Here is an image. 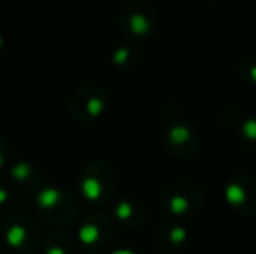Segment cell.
<instances>
[{
	"mask_svg": "<svg viewBox=\"0 0 256 254\" xmlns=\"http://www.w3.org/2000/svg\"><path fill=\"white\" fill-rule=\"evenodd\" d=\"M204 193L192 181H174L168 185L160 195L164 211L172 218L186 220L200 213L204 207Z\"/></svg>",
	"mask_w": 256,
	"mask_h": 254,
	"instance_id": "cell-1",
	"label": "cell"
},
{
	"mask_svg": "<svg viewBox=\"0 0 256 254\" xmlns=\"http://www.w3.org/2000/svg\"><path fill=\"white\" fill-rule=\"evenodd\" d=\"M228 207L234 213L246 218L256 216V176L250 173H237L226 180L223 188Z\"/></svg>",
	"mask_w": 256,
	"mask_h": 254,
	"instance_id": "cell-2",
	"label": "cell"
},
{
	"mask_svg": "<svg viewBox=\"0 0 256 254\" xmlns=\"http://www.w3.org/2000/svg\"><path fill=\"white\" fill-rule=\"evenodd\" d=\"M162 143L166 150L180 159H192L200 146V136L196 127L183 120H176L164 127Z\"/></svg>",
	"mask_w": 256,
	"mask_h": 254,
	"instance_id": "cell-3",
	"label": "cell"
},
{
	"mask_svg": "<svg viewBox=\"0 0 256 254\" xmlns=\"http://www.w3.org/2000/svg\"><path fill=\"white\" fill-rule=\"evenodd\" d=\"M126 30L132 38H148L155 31V14L145 3H134L124 14Z\"/></svg>",
	"mask_w": 256,
	"mask_h": 254,
	"instance_id": "cell-4",
	"label": "cell"
},
{
	"mask_svg": "<svg viewBox=\"0 0 256 254\" xmlns=\"http://www.w3.org/2000/svg\"><path fill=\"white\" fill-rule=\"evenodd\" d=\"M158 237L168 248L180 249L188 241V228L180 221H164L158 230Z\"/></svg>",
	"mask_w": 256,
	"mask_h": 254,
	"instance_id": "cell-5",
	"label": "cell"
},
{
	"mask_svg": "<svg viewBox=\"0 0 256 254\" xmlns=\"http://www.w3.org/2000/svg\"><path fill=\"white\" fill-rule=\"evenodd\" d=\"M237 138L248 148L256 150V115H248L237 124Z\"/></svg>",
	"mask_w": 256,
	"mask_h": 254,
	"instance_id": "cell-6",
	"label": "cell"
},
{
	"mask_svg": "<svg viewBox=\"0 0 256 254\" xmlns=\"http://www.w3.org/2000/svg\"><path fill=\"white\" fill-rule=\"evenodd\" d=\"M140 214H145L142 206H138L136 202L132 200H128V199H122L117 202L115 206V216H117L118 221H124V223H132L136 221V216Z\"/></svg>",
	"mask_w": 256,
	"mask_h": 254,
	"instance_id": "cell-7",
	"label": "cell"
},
{
	"mask_svg": "<svg viewBox=\"0 0 256 254\" xmlns=\"http://www.w3.org/2000/svg\"><path fill=\"white\" fill-rule=\"evenodd\" d=\"M239 77L250 85H256V54L246 56L239 64Z\"/></svg>",
	"mask_w": 256,
	"mask_h": 254,
	"instance_id": "cell-8",
	"label": "cell"
},
{
	"mask_svg": "<svg viewBox=\"0 0 256 254\" xmlns=\"http://www.w3.org/2000/svg\"><path fill=\"white\" fill-rule=\"evenodd\" d=\"M82 193L89 200H100L103 195V185L98 178H86L82 181Z\"/></svg>",
	"mask_w": 256,
	"mask_h": 254,
	"instance_id": "cell-9",
	"label": "cell"
},
{
	"mask_svg": "<svg viewBox=\"0 0 256 254\" xmlns=\"http://www.w3.org/2000/svg\"><path fill=\"white\" fill-rule=\"evenodd\" d=\"M61 199V192L56 190V188L49 187V188H44L37 197V204L42 207V209H52Z\"/></svg>",
	"mask_w": 256,
	"mask_h": 254,
	"instance_id": "cell-10",
	"label": "cell"
},
{
	"mask_svg": "<svg viewBox=\"0 0 256 254\" xmlns=\"http://www.w3.org/2000/svg\"><path fill=\"white\" fill-rule=\"evenodd\" d=\"M80 241L86 246H92L100 239V228L96 225H84L80 228Z\"/></svg>",
	"mask_w": 256,
	"mask_h": 254,
	"instance_id": "cell-11",
	"label": "cell"
},
{
	"mask_svg": "<svg viewBox=\"0 0 256 254\" xmlns=\"http://www.w3.org/2000/svg\"><path fill=\"white\" fill-rule=\"evenodd\" d=\"M24 237H26V232H24V228L20 227V225H14V227H10L9 232H7V242H9L12 248H20V246L23 244Z\"/></svg>",
	"mask_w": 256,
	"mask_h": 254,
	"instance_id": "cell-12",
	"label": "cell"
},
{
	"mask_svg": "<svg viewBox=\"0 0 256 254\" xmlns=\"http://www.w3.org/2000/svg\"><path fill=\"white\" fill-rule=\"evenodd\" d=\"M131 56H132L131 49L120 47V49H117V51L114 52V58H112V59H114V63L117 64V66H126L129 59H131Z\"/></svg>",
	"mask_w": 256,
	"mask_h": 254,
	"instance_id": "cell-13",
	"label": "cell"
},
{
	"mask_svg": "<svg viewBox=\"0 0 256 254\" xmlns=\"http://www.w3.org/2000/svg\"><path fill=\"white\" fill-rule=\"evenodd\" d=\"M12 174L16 176V180L23 181V180H26V178L30 176V167H28L26 164H18V166H14Z\"/></svg>",
	"mask_w": 256,
	"mask_h": 254,
	"instance_id": "cell-14",
	"label": "cell"
},
{
	"mask_svg": "<svg viewBox=\"0 0 256 254\" xmlns=\"http://www.w3.org/2000/svg\"><path fill=\"white\" fill-rule=\"evenodd\" d=\"M7 200V192L4 188H0V204H4Z\"/></svg>",
	"mask_w": 256,
	"mask_h": 254,
	"instance_id": "cell-15",
	"label": "cell"
},
{
	"mask_svg": "<svg viewBox=\"0 0 256 254\" xmlns=\"http://www.w3.org/2000/svg\"><path fill=\"white\" fill-rule=\"evenodd\" d=\"M48 254H63V249H60V248H54V249H51Z\"/></svg>",
	"mask_w": 256,
	"mask_h": 254,
	"instance_id": "cell-16",
	"label": "cell"
},
{
	"mask_svg": "<svg viewBox=\"0 0 256 254\" xmlns=\"http://www.w3.org/2000/svg\"><path fill=\"white\" fill-rule=\"evenodd\" d=\"M115 254H132L131 251H118V253H115Z\"/></svg>",
	"mask_w": 256,
	"mask_h": 254,
	"instance_id": "cell-17",
	"label": "cell"
},
{
	"mask_svg": "<svg viewBox=\"0 0 256 254\" xmlns=\"http://www.w3.org/2000/svg\"><path fill=\"white\" fill-rule=\"evenodd\" d=\"M4 162V159H2V157H0V164H2Z\"/></svg>",
	"mask_w": 256,
	"mask_h": 254,
	"instance_id": "cell-18",
	"label": "cell"
},
{
	"mask_svg": "<svg viewBox=\"0 0 256 254\" xmlns=\"http://www.w3.org/2000/svg\"><path fill=\"white\" fill-rule=\"evenodd\" d=\"M0 47H2V38H0Z\"/></svg>",
	"mask_w": 256,
	"mask_h": 254,
	"instance_id": "cell-19",
	"label": "cell"
}]
</instances>
